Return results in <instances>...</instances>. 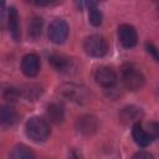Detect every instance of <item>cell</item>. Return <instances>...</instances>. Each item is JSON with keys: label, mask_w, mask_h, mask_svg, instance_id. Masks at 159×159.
Here are the masks:
<instances>
[{"label": "cell", "mask_w": 159, "mask_h": 159, "mask_svg": "<svg viewBox=\"0 0 159 159\" xmlns=\"http://www.w3.org/2000/svg\"><path fill=\"white\" fill-rule=\"evenodd\" d=\"M83 50L92 57H102L108 51V43L101 35H91L83 42Z\"/></svg>", "instance_id": "4"}, {"label": "cell", "mask_w": 159, "mask_h": 159, "mask_svg": "<svg viewBox=\"0 0 159 159\" xmlns=\"http://www.w3.org/2000/svg\"><path fill=\"white\" fill-rule=\"evenodd\" d=\"M118 39L123 47L132 48L137 45L138 36L135 29L129 24H123L118 27Z\"/></svg>", "instance_id": "6"}, {"label": "cell", "mask_w": 159, "mask_h": 159, "mask_svg": "<svg viewBox=\"0 0 159 159\" xmlns=\"http://www.w3.org/2000/svg\"><path fill=\"white\" fill-rule=\"evenodd\" d=\"M51 66L58 71V72H63V73H67L72 70L73 67V63H72V60L65 55H58V53H55V55H51L50 58H48Z\"/></svg>", "instance_id": "12"}, {"label": "cell", "mask_w": 159, "mask_h": 159, "mask_svg": "<svg viewBox=\"0 0 159 159\" xmlns=\"http://www.w3.org/2000/svg\"><path fill=\"white\" fill-rule=\"evenodd\" d=\"M120 120L125 124L128 123H137L140 122V118L143 117V112L140 108L135 107V106H127L120 111Z\"/></svg>", "instance_id": "13"}, {"label": "cell", "mask_w": 159, "mask_h": 159, "mask_svg": "<svg viewBox=\"0 0 159 159\" xmlns=\"http://www.w3.org/2000/svg\"><path fill=\"white\" fill-rule=\"evenodd\" d=\"M132 159H154L153 154H150L149 152H144V150H139L137 153L133 154Z\"/></svg>", "instance_id": "21"}, {"label": "cell", "mask_w": 159, "mask_h": 159, "mask_svg": "<svg viewBox=\"0 0 159 159\" xmlns=\"http://www.w3.org/2000/svg\"><path fill=\"white\" fill-rule=\"evenodd\" d=\"M19 94H20V92L16 88H6V91H5V98H7L9 101L10 99L15 101L19 97Z\"/></svg>", "instance_id": "20"}, {"label": "cell", "mask_w": 159, "mask_h": 159, "mask_svg": "<svg viewBox=\"0 0 159 159\" xmlns=\"http://www.w3.org/2000/svg\"><path fill=\"white\" fill-rule=\"evenodd\" d=\"M120 77L124 87L129 91H139L145 83L144 75L133 63H125L120 68Z\"/></svg>", "instance_id": "1"}, {"label": "cell", "mask_w": 159, "mask_h": 159, "mask_svg": "<svg viewBox=\"0 0 159 159\" xmlns=\"http://www.w3.org/2000/svg\"><path fill=\"white\" fill-rule=\"evenodd\" d=\"M68 36V25L63 19H55L48 26V39L53 43H63Z\"/></svg>", "instance_id": "5"}, {"label": "cell", "mask_w": 159, "mask_h": 159, "mask_svg": "<svg viewBox=\"0 0 159 159\" xmlns=\"http://www.w3.org/2000/svg\"><path fill=\"white\" fill-rule=\"evenodd\" d=\"M25 133L29 139L35 143L45 142L50 135V127L46 119L41 117H31L25 124Z\"/></svg>", "instance_id": "2"}, {"label": "cell", "mask_w": 159, "mask_h": 159, "mask_svg": "<svg viewBox=\"0 0 159 159\" xmlns=\"http://www.w3.org/2000/svg\"><path fill=\"white\" fill-rule=\"evenodd\" d=\"M94 80L98 84H101L104 88H111L116 84L117 82V75L113 68L108 66H102L96 70L94 73Z\"/></svg>", "instance_id": "7"}, {"label": "cell", "mask_w": 159, "mask_h": 159, "mask_svg": "<svg viewBox=\"0 0 159 159\" xmlns=\"http://www.w3.org/2000/svg\"><path fill=\"white\" fill-rule=\"evenodd\" d=\"M46 117L52 123H61L65 118V111L58 103H50L46 108Z\"/></svg>", "instance_id": "15"}, {"label": "cell", "mask_w": 159, "mask_h": 159, "mask_svg": "<svg viewBox=\"0 0 159 159\" xmlns=\"http://www.w3.org/2000/svg\"><path fill=\"white\" fill-rule=\"evenodd\" d=\"M88 19H89L91 25L93 26H99L102 24V12L98 9L96 2L88 7Z\"/></svg>", "instance_id": "18"}, {"label": "cell", "mask_w": 159, "mask_h": 159, "mask_svg": "<svg viewBox=\"0 0 159 159\" xmlns=\"http://www.w3.org/2000/svg\"><path fill=\"white\" fill-rule=\"evenodd\" d=\"M71 159H81V157H80L75 150H72V152H71Z\"/></svg>", "instance_id": "23"}, {"label": "cell", "mask_w": 159, "mask_h": 159, "mask_svg": "<svg viewBox=\"0 0 159 159\" xmlns=\"http://www.w3.org/2000/svg\"><path fill=\"white\" fill-rule=\"evenodd\" d=\"M132 135L134 142L140 145V147H148L152 142H153V135L143 127V124L140 122H137L133 124L132 127Z\"/></svg>", "instance_id": "10"}, {"label": "cell", "mask_w": 159, "mask_h": 159, "mask_svg": "<svg viewBox=\"0 0 159 159\" xmlns=\"http://www.w3.org/2000/svg\"><path fill=\"white\" fill-rule=\"evenodd\" d=\"M21 71L27 77H35L40 71V58L35 53H27L21 60Z\"/></svg>", "instance_id": "8"}, {"label": "cell", "mask_w": 159, "mask_h": 159, "mask_svg": "<svg viewBox=\"0 0 159 159\" xmlns=\"http://www.w3.org/2000/svg\"><path fill=\"white\" fill-rule=\"evenodd\" d=\"M7 27L9 31L15 41H19L21 39V30H20V20L17 10L14 6H10L7 10Z\"/></svg>", "instance_id": "11"}, {"label": "cell", "mask_w": 159, "mask_h": 159, "mask_svg": "<svg viewBox=\"0 0 159 159\" xmlns=\"http://www.w3.org/2000/svg\"><path fill=\"white\" fill-rule=\"evenodd\" d=\"M17 119L16 111L7 104L0 106V124L4 127H11Z\"/></svg>", "instance_id": "14"}, {"label": "cell", "mask_w": 159, "mask_h": 159, "mask_svg": "<svg viewBox=\"0 0 159 159\" xmlns=\"http://www.w3.org/2000/svg\"><path fill=\"white\" fill-rule=\"evenodd\" d=\"M41 94V88L36 84H29L26 86V89H24V96L29 99H35Z\"/></svg>", "instance_id": "19"}, {"label": "cell", "mask_w": 159, "mask_h": 159, "mask_svg": "<svg viewBox=\"0 0 159 159\" xmlns=\"http://www.w3.org/2000/svg\"><path fill=\"white\" fill-rule=\"evenodd\" d=\"M41 31H42V19L39 16H34L29 24V35L32 39H37L41 35Z\"/></svg>", "instance_id": "17"}, {"label": "cell", "mask_w": 159, "mask_h": 159, "mask_svg": "<svg viewBox=\"0 0 159 159\" xmlns=\"http://www.w3.org/2000/svg\"><path fill=\"white\" fill-rule=\"evenodd\" d=\"M9 158L10 159H35V154L27 145L17 144L11 149Z\"/></svg>", "instance_id": "16"}, {"label": "cell", "mask_w": 159, "mask_h": 159, "mask_svg": "<svg viewBox=\"0 0 159 159\" xmlns=\"http://www.w3.org/2000/svg\"><path fill=\"white\" fill-rule=\"evenodd\" d=\"M76 127H77V130L80 133H82L84 135H91L97 130L98 122H97L96 117H93L91 114H84L77 119Z\"/></svg>", "instance_id": "9"}, {"label": "cell", "mask_w": 159, "mask_h": 159, "mask_svg": "<svg viewBox=\"0 0 159 159\" xmlns=\"http://www.w3.org/2000/svg\"><path fill=\"white\" fill-rule=\"evenodd\" d=\"M4 6H5V2H4V1H0V11L2 10V7H4Z\"/></svg>", "instance_id": "24"}, {"label": "cell", "mask_w": 159, "mask_h": 159, "mask_svg": "<svg viewBox=\"0 0 159 159\" xmlns=\"http://www.w3.org/2000/svg\"><path fill=\"white\" fill-rule=\"evenodd\" d=\"M147 48H148V52H150V53L153 55V57H154L155 60H158V55H157V50H155V47H154L152 43H147Z\"/></svg>", "instance_id": "22"}, {"label": "cell", "mask_w": 159, "mask_h": 159, "mask_svg": "<svg viewBox=\"0 0 159 159\" xmlns=\"http://www.w3.org/2000/svg\"><path fill=\"white\" fill-rule=\"evenodd\" d=\"M58 93L68 99L70 102L77 103V104H83L88 101V91L86 87L80 86L77 83H63L58 87Z\"/></svg>", "instance_id": "3"}]
</instances>
